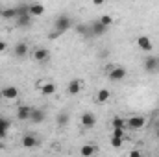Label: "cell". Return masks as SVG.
<instances>
[{"mask_svg": "<svg viewBox=\"0 0 159 157\" xmlns=\"http://www.w3.org/2000/svg\"><path fill=\"white\" fill-rule=\"evenodd\" d=\"M72 28V19H70V15H57L56 17V22H54V30H56V34H52L50 35V39H54V37H57V35H61V34H65L67 30H70Z\"/></svg>", "mask_w": 159, "mask_h": 157, "instance_id": "cell-1", "label": "cell"}, {"mask_svg": "<svg viewBox=\"0 0 159 157\" xmlns=\"http://www.w3.org/2000/svg\"><path fill=\"white\" fill-rule=\"evenodd\" d=\"M126 69L124 67H107V78L111 81H122L126 78Z\"/></svg>", "mask_w": 159, "mask_h": 157, "instance_id": "cell-2", "label": "cell"}, {"mask_svg": "<svg viewBox=\"0 0 159 157\" xmlns=\"http://www.w3.org/2000/svg\"><path fill=\"white\" fill-rule=\"evenodd\" d=\"M87 28H89V35H94V37H100V35H104V34L109 30V28H106V26H104L100 20H94V22H91Z\"/></svg>", "mask_w": 159, "mask_h": 157, "instance_id": "cell-3", "label": "cell"}, {"mask_svg": "<svg viewBox=\"0 0 159 157\" xmlns=\"http://www.w3.org/2000/svg\"><path fill=\"white\" fill-rule=\"evenodd\" d=\"M144 124H146V118L141 115H133V117L126 118V126L131 129H141V128H144Z\"/></svg>", "mask_w": 159, "mask_h": 157, "instance_id": "cell-4", "label": "cell"}, {"mask_svg": "<svg viewBox=\"0 0 159 157\" xmlns=\"http://www.w3.org/2000/svg\"><path fill=\"white\" fill-rule=\"evenodd\" d=\"M144 70L150 72V74L157 72L159 70V57H156V56H148V57H144Z\"/></svg>", "mask_w": 159, "mask_h": 157, "instance_id": "cell-5", "label": "cell"}, {"mask_svg": "<svg viewBox=\"0 0 159 157\" xmlns=\"http://www.w3.org/2000/svg\"><path fill=\"white\" fill-rule=\"evenodd\" d=\"M137 46L143 50V52H152L154 50V43L148 35H139L137 37Z\"/></svg>", "mask_w": 159, "mask_h": 157, "instance_id": "cell-6", "label": "cell"}, {"mask_svg": "<svg viewBox=\"0 0 159 157\" xmlns=\"http://www.w3.org/2000/svg\"><path fill=\"white\" fill-rule=\"evenodd\" d=\"M22 148H28V150H32V148H37L39 146V139L35 137V135H32V133H26L24 137H22Z\"/></svg>", "mask_w": 159, "mask_h": 157, "instance_id": "cell-7", "label": "cell"}, {"mask_svg": "<svg viewBox=\"0 0 159 157\" xmlns=\"http://www.w3.org/2000/svg\"><path fill=\"white\" fill-rule=\"evenodd\" d=\"M80 122H81V126L85 128V129H91V128H94L96 126V117L93 115V113H83L81 117H80Z\"/></svg>", "mask_w": 159, "mask_h": 157, "instance_id": "cell-8", "label": "cell"}, {"mask_svg": "<svg viewBox=\"0 0 159 157\" xmlns=\"http://www.w3.org/2000/svg\"><path fill=\"white\" fill-rule=\"evenodd\" d=\"M81 89H83V81H81V79H72V81H69V85H67V92H69L70 96L80 94Z\"/></svg>", "mask_w": 159, "mask_h": 157, "instance_id": "cell-9", "label": "cell"}, {"mask_svg": "<svg viewBox=\"0 0 159 157\" xmlns=\"http://www.w3.org/2000/svg\"><path fill=\"white\" fill-rule=\"evenodd\" d=\"M37 89H39L44 96H50V94H54V92L57 91L56 83H52V81H43V83H37Z\"/></svg>", "mask_w": 159, "mask_h": 157, "instance_id": "cell-10", "label": "cell"}, {"mask_svg": "<svg viewBox=\"0 0 159 157\" xmlns=\"http://www.w3.org/2000/svg\"><path fill=\"white\" fill-rule=\"evenodd\" d=\"M32 56H34V59H35L37 63H46V61L50 59V52H48L46 48H35Z\"/></svg>", "mask_w": 159, "mask_h": 157, "instance_id": "cell-11", "label": "cell"}, {"mask_svg": "<svg viewBox=\"0 0 159 157\" xmlns=\"http://www.w3.org/2000/svg\"><path fill=\"white\" fill-rule=\"evenodd\" d=\"M28 52H30V48H28L26 43H17L15 48H13V54H15V57H19V59H24V57L28 56Z\"/></svg>", "mask_w": 159, "mask_h": 157, "instance_id": "cell-12", "label": "cell"}, {"mask_svg": "<svg viewBox=\"0 0 159 157\" xmlns=\"http://www.w3.org/2000/svg\"><path fill=\"white\" fill-rule=\"evenodd\" d=\"M98 152V146L96 144H83L80 148V155L81 157H94Z\"/></svg>", "mask_w": 159, "mask_h": 157, "instance_id": "cell-13", "label": "cell"}, {"mask_svg": "<svg viewBox=\"0 0 159 157\" xmlns=\"http://www.w3.org/2000/svg\"><path fill=\"white\" fill-rule=\"evenodd\" d=\"M15 24H17V28H28L30 24H32V15L30 13H24V15H19L17 19H15Z\"/></svg>", "mask_w": 159, "mask_h": 157, "instance_id": "cell-14", "label": "cell"}, {"mask_svg": "<svg viewBox=\"0 0 159 157\" xmlns=\"http://www.w3.org/2000/svg\"><path fill=\"white\" fill-rule=\"evenodd\" d=\"M2 96H4L6 100H17V98H19V89L13 87V85H9V87L2 89Z\"/></svg>", "mask_w": 159, "mask_h": 157, "instance_id": "cell-15", "label": "cell"}, {"mask_svg": "<svg viewBox=\"0 0 159 157\" xmlns=\"http://www.w3.org/2000/svg\"><path fill=\"white\" fill-rule=\"evenodd\" d=\"M44 118H46V113L43 111V109H32V115H30V122H34V124H41V122H44Z\"/></svg>", "mask_w": 159, "mask_h": 157, "instance_id": "cell-16", "label": "cell"}, {"mask_svg": "<svg viewBox=\"0 0 159 157\" xmlns=\"http://www.w3.org/2000/svg\"><path fill=\"white\" fill-rule=\"evenodd\" d=\"M30 115H32V107H28V105H20L17 109V118L19 120H30Z\"/></svg>", "mask_w": 159, "mask_h": 157, "instance_id": "cell-17", "label": "cell"}, {"mask_svg": "<svg viewBox=\"0 0 159 157\" xmlns=\"http://www.w3.org/2000/svg\"><path fill=\"white\" fill-rule=\"evenodd\" d=\"M109 96H111L109 89H100V91L96 92V104H106V102L109 100Z\"/></svg>", "mask_w": 159, "mask_h": 157, "instance_id": "cell-18", "label": "cell"}, {"mask_svg": "<svg viewBox=\"0 0 159 157\" xmlns=\"http://www.w3.org/2000/svg\"><path fill=\"white\" fill-rule=\"evenodd\" d=\"M2 17L7 19V20H9V19H17V17H19V11H17V7H7V9L2 11Z\"/></svg>", "mask_w": 159, "mask_h": 157, "instance_id": "cell-19", "label": "cell"}, {"mask_svg": "<svg viewBox=\"0 0 159 157\" xmlns=\"http://www.w3.org/2000/svg\"><path fill=\"white\" fill-rule=\"evenodd\" d=\"M44 13V6L43 4H30V15H43Z\"/></svg>", "mask_w": 159, "mask_h": 157, "instance_id": "cell-20", "label": "cell"}, {"mask_svg": "<svg viewBox=\"0 0 159 157\" xmlns=\"http://www.w3.org/2000/svg\"><path fill=\"white\" fill-rule=\"evenodd\" d=\"M111 126H113V129H117V128L126 129V118H122V117H113V120H111Z\"/></svg>", "mask_w": 159, "mask_h": 157, "instance_id": "cell-21", "label": "cell"}, {"mask_svg": "<svg viewBox=\"0 0 159 157\" xmlns=\"http://www.w3.org/2000/svg\"><path fill=\"white\" fill-rule=\"evenodd\" d=\"M67 124H69V115H67V113H59V115H57V126L63 128V126H67Z\"/></svg>", "mask_w": 159, "mask_h": 157, "instance_id": "cell-22", "label": "cell"}, {"mask_svg": "<svg viewBox=\"0 0 159 157\" xmlns=\"http://www.w3.org/2000/svg\"><path fill=\"white\" fill-rule=\"evenodd\" d=\"M98 20H100V22H102V24H104L106 28H109V26L113 24V17H111V15H102V17H100Z\"/></svg>", "mask_w": 159, "mask_h": 157, "instance_id": "cell-23", "label": "cell"}, {"mask_svg": "<svg viewBox=\"0 0 159 157\" xmlns=\"http://www.w3.org/2000/svg\"><path fill=\"white\" fill-rule=\"evenodd\" d=\"M124 133H126V129H122V128H117V129H113L111 137H113V139H124Z\"/></svg>", "mask_w": 159, "mask_h": 157, "instance_id": "cell-24", "label": "cell"}, {"mask_svg": "<svg viewBox=\"0 0 159 157\" xmlns=\"http://www.w3.org/2000/svg\"><path fill=\"white\" fill-rule=\"evenodd\" d=\"M122 144H124V139H113V137H111V146H113V148H120Z\"/></svg>", "mask_w": 159, "mask_h": 157, "instance_id": "cell-25", "label": "cell"}, {"mask_svg": "<svg viewBox=\"0 0 159 157\" xmlns=\"http://www.w3.org/2000/svg\"><path fill=\"white\" fill-rule=\"evenodd\" d=\"M0 129H4V131L9 129V120L7 118H0Z\"/></svg>", "mask_w": 159, "mask_h": 157, "instance_id": "cell-26", "label": "cell"}, {"mask_svg": "<svg viewBox=\"0 0 159 157\" xmlns=\"http://www.w3.org/2000/svg\"><path fill=\"white\" fill-rule=\"evenodd\" d=\"M129 157H143V155H141L139 150H133V152H129Z\"/></svg>", "mask_w": 159, "mask_h": 157, "instance_id": "cell-27", "label": "cell"}, {"mask_svg": "<svg viewBox=\"0 0 159 157\" xmlns=\"http://www.w3.org/2000/svg\"><path fill=\"white\" fill-rule=\"evenodd\" d=\"M6 48H7V44L4 41H0V52H6Z\"/></svg>", "mask_w": 159, "mask_h": 157, "instance_id": "cell-28", "label": "cell"}, {"mask_svg": "<svg viewBox=\"0 0 159 157\" xmlns=\"http://www.w3.org/2000/svg\"><path fill=\"white\" fill-rule=\"evenodd\" d=\"M6 133H7V131H4V129H0V141H4V139H6Z\"/></svg>", "mask_w": 159, "mask_h": 157, "instance_id": "cell-29", "label": "cell"}, {"mask_svg": "<svg viewBox=\"0 0 159 157\" xmlns=\"http://www.w3.org/2000/svg\"><path fill=\"white\" fill-rule=\"evenodd\" d=\"M156 137H157V139H159V128H157V129H156Z\"/></svg>", "mask_w": 159, "mask_h": 157, "instance_id": "cell-30", "label": "cell"}, {"mask_svg": "<svg viewBox=\"0 0 159 157\" xmlns=\"http://www.w3.org/2000/svg\"><path fill=\"white\" fill-rule=\"evenodd\" d=\"M157 128H159V120H157Z\"/></svg>", "mask_w": 159, "mask_h": 157, "instance_id": "cell-31", "label": "cell"}]
</instances>
